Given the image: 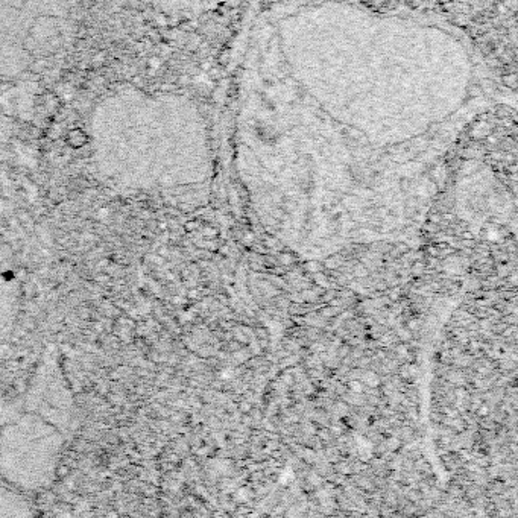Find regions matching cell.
Wrapping results in <instances>:
<instances>
[{"mask_svg":"<svg viewBox=\"0 0 518 518\" xmlns=\"http://www.w3.org/2000/svg\"><path fill=\"white\" fill-rule=\"evenodd\" d=\"M31 514V506L26 499L0 485V517H26Z\"/></svg>","mask_w":518,"mask_h":518,"instance_id":"3","label":"cell"},{"mask_svg":"<svg viewBox=\"0 0 518 518\" xmlns=\"http://www.w3.org/2000/svg\"><path fill=\"white\" fill-rule=\"evenodd\" d=\"M160 64H161V60H160L158 57H152V58H149V61H148V69H149V70H155V69L160 67Z\"/></svg>","mask_w":518,"mask_h":518,"instance_id":"5","label":"cell"},{"mask_svg":"<svg viewBox=\"0 0 518 518\" xmlns=\"http://www.w3.org/2000/svg\"><path fill=\"white\" fill-rule=\"evenodd\" d=\"M24 412L0 433V471L14 485L35 488L55 471L64 433L43 411Z\"/></svg>","mask_w":518,"mask_h":518,"instance_id":"1","label":"cell"},{"mask_svg":"<svg viewBox=\"0 0 518 518\" xmlns=\"http://www.w3.org/2000/svg\"><path fill=\"white\" fill-rule=\"evenodd\" d=\"M66 143L73 149H81L88 143V135L81 128L70 129L66 135Z\"/></svg>","mask_w":518,"mask_h":518,"instance_id":"4","label":"cell"},{"mask_svg":"<svg viewBox=\"0 0 518 518\" xmlns=\"http://www.w3.org/2000/svg\"><path fill=\"white\" fill-rule=\"evenodd\" d=\"M17 283L11 254L0 240V341L6 338L15 319Z\"/></svg>","mask_w":518,"mask_h":518,"instance_id":"2","label":"cell"}]
</instances>
